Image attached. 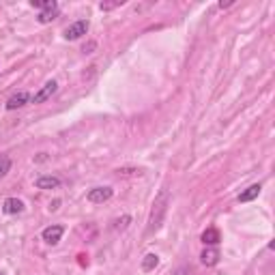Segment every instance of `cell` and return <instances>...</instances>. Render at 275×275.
<instances>
[{
    "label": "cell",
    "instance_id": "obj_11",
    "mask_svg": "<svg viewBox=\"0 0 275 275\" xmlns=\"http://www.w3.org/2000/svg\"><path fill=\"white\" fill-rule=\"evenodd\" d=\"M221 241V236H219V230L217 228H206V230L202 232V243L204 245H217V243Z\"/></svg>",
    "mask_w": 275,
    "mask_h": 275
},
{
    "label": "cell",
    "instance_id": "obj_13",
    "mask_svg": "<svg viewBox=\"0 0 275 275\" xmlns=\"http://www.w3.org/2000/svg\"><path fill=\"white\" fill-rule=\"evenodd\" d=\"M157 264H159V256L157 254H147V256H144V260H142V271L149 273V271L155 269Z\"/></svg>",
    "mask_w": 275,
    "mask_h": 275
},
{
    "label": "cell",
    "instance_id": "obj_5",
    "mask_svg": "<svg viewBox=\"0 0 275 275\" xmlns=\"http://www.w3.org/2000/svg\"><path fill=\"white\" fill-rule=\"evenodd\" d=\"M56 90H58V84H56L54 80L45 82V84H43V88H41L39 93L35 95V103H45V101H48V99H50L52 95L56 93Z\"/></svg>",
    "mask_w": 275,
    "mask_h": 275
},
{
    "label": "cell",
    "instance_id": "obj_1",
    "mask_svg": "<svg viewBox=\"0 0 275 275\" xmlns=\"http://www.w3.org/2000/svg\"><path fill=\"white\" fill-rule=\"evenodd\" d=\"M168 198L170 196H168V192L164 189V192L155 198V202H153V211H151V219H149V234L159 230V226H162L164 215L168 211Z\"/></svg>",
    "mask_w": 275,
    "mask_h": 275
},
{
    "label": "cell",
    "instance_id": "obj_9",
    "mask_svg": "<svg viewBox=\"0 0 275 275\" xmlns=\"http://www.w3.org/2000/svg\"><path fill=\"white\" fill-rule=\"evenodd\" d=\"M200 260H202V264H206V266H215V264L219 262V251H217L215 247H206L202 254H200Z\"/></svg>",
    "mask_w": 275,
    "mask_h": 275
},
{
    "label": "cell",
    "instance_id": "obj_7",
    "mask_svg": "<svg viewBox=\"0 0 275 275\" xmlns=\"http://www.w3.org/2000/svg\"><path fill=\"white\" fill-rule=\"evenodd\" d=\"M30 95L26 93V90H20V93H15L13 97H9V101H7V110H18V108H24V105L28 103Z\"/></svg>",
    "mask_w": 275,
    "mask_h": 275
},
{
    "label": "cell",
    "instance_id": "obj_6",
    "mask_svg": "<svg viewBox=\"0 0 275 275\" xmlns=\"http://www.w3.org/2000/svg\"><path fill=\"white\" fill-rule=\"evenodd\" d=\"M63 232H65V228L63 226H48L43 230V241L45 243H50V245H56V243L60 241V236H63Z\"/></svg>",
    "mask_w": 275,
    "mask_h": 275
},
{
    "label": "cell",
    "instance_id": "obj_14",
    "mask_svg": "<svg viewBox=\"0 0 275 275\" xmlns=\"http://www.w3.org/2000/svg\"><path fill=\"white\" fill-rule=\"evenodd\" d=\"M9 170H11V159L7 157V155H0V179L7 177Z\"/></svg>",
    "mask_w": 275,
    "mask_h": 275
},
{
    "label": "cell",
    "instance_id": "obj_10",
    "mask_svg": "<svg viewBox=\"0 0 275 275\" xmlns=\"http://www.w3.org/2000/svg\"><path fill=\"white\" fill-rule=\"evenodd\" d=\"M260 189H262V187L258 185V183H256V185H249L245 192L239 194V202H251V200H256V198L260 196Z\"/></svg>",
    "mask_w": 275,
    "mask_h": 275
},
{
    "label": "cell",
    "instance_id": "obj_3",
    "mask_svg": "<svg viewBox=\"0 0 275 275\" xmlns=\"http://www.w3.org/2000/svg\"><path fill=\"white\" fill-rule=\"evenodd\" d=\"M114 196V189L112 187H95L88 192V202H95V204H101V202H108L110 198Z\"/></svg>",
    "mask_w": 275,
    "mask_h": 275
},
{
    "label": "cell",
    "instance_id": "obj_16",
    "mask_svg": "<svg viewBox=\"0 0 275 275\" xmlns=\"http://www.w3.org/2000/svg\"><path fill=\"white\" fill-rule=\"evenodd\" d=\"M0 275H5V273H0Z\"/></svg>",
    "mask_w": 275,
    "mask_h": 275
},
{
    "label": "cell",
    "instance_id": "obj_4",
    "mask_svg": "<svg viewBox=\"0 0 275 275\" xmlns=\"http://www.w3.org/2000/svg\"><path fill=\"white\" fill-rule=\"evenodd\" d=\"M58 11H60L58 5L54 3V0H50V5L45 7V9H43L39 15H37V22H39V24H50L52 20L58 18Z\"/></svg>",
    "mask_w": 275,
    "mask_h": 275
},
{
    "label": "cell",
    "instance_id": "obj_12",
    "mask_svg": "<svg viewBox=\"0 0 275 275\" xmlns=\"http://www.w3.org/2000/svg\"><path fill=\"white\" fill-rule=\"evenodd\" d=\"M60 187L58 177H39L37 179V189H56Z\"/></svg>",
    "mask_w": 275,
    "mask_h": 275
},
{
    "label": "cell",
    "instance_id": "obj_8",
    "mask_svg": "<svg viewBox=\"0 0 275 275\" xmlns=\"http://www.w3.org/2000/svg\"><path fill=\"white\" fill-rule=\"evenodd\" d=\"M3 211L7 215H18V213L24 211V202H22L20 198H7L3 202Z\"/></svg>",
    "mask_w": 275,
    "mask_h": 275
},
{
    "label": "cell",
    "instance_id": "obj_15",
    "mask_svg": "<svg viewBox=\"0 0 275 275\" xmlns=\"http://www.w3.org/2000/svg\"><path fill=\"white\" fill-rule=\"evenodd\" d=\"M174 275H187V269H179V271L174 273Z\"/></svg>",
    "mask_w": 275,
    "mask_h": 275
},
{
    "label": "cell",
    "instance_id": "obj_2",
    "mask_svg": "<svg viewBox=\"0 0 275 275\" xmlns=\"http://www.w3.org/2000/svg\"><path fill=\"white\" fill-rule=\"evenodd\" d=\"M88 20H78L75 24H71L67 30H65V39L67 41H75V39H80V37H84L88 33Z\"/></svg>",
    "mask_w": 275,
    "mask_h": 275
}]
</instances>
